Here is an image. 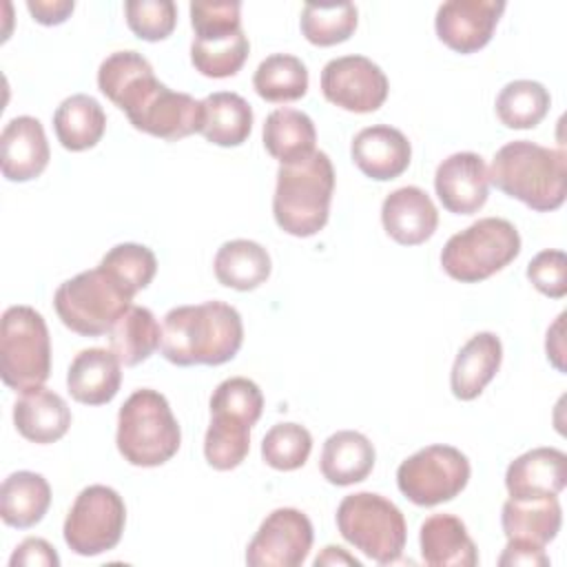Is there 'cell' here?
Wrapping results in <instances>:
<instances>
[{"label": "cell", "mask_w": 567, "mask_h": 567, "mask_svg": "<svg viewBox=\"0 0 567 567\" xmlns=\"http://www.w3.org/2000/svg\"><path fill=\"white\" fill-rule=\"evenodd\" d=\"M503 361V343L494 332L474 334L456 354L450 388L461 401L476 399L496 377Z\"/></svg>", "instance_id": "23"}, {"label": "cell", "mask_w": 567, "mask_h": 567, "mask_svg": "<svg viewBox=\"0 0 567 567\" xmlns=\"http://www.w3.org/2000/svg\"><path fill=\"white\" fill-rule=\"evenodd\" d=\"M501 525L507 540H527L545 547L563 525V509L556 496L507 498L501 512Z\"/></svg>", "instance_id": "24"}, {"label": "cell", "mask_w": 567, "mask_h": 567, "mask_svg": "<svg viewBox=\"0 0 567 567\" xmlns=\"http://www.w3.org/2000/svg\"><path fill=\"white\" fill-rule=\"evenodd\" d=\"M563 319H565V312H560L556 317V321L547 330V339H545L547 359L554 363V368L558 372H565V363H563V357H565V348H563Z\"/></svg>", "instance_id": "46"}, {"label": "cell", "mask_w": 567, "mask_h": 567, "mask_svg": "<svg viewBox=\"0 0 567 567\" xmlns=\"http://www.w3.org/2000/svg\"><path fill=\"white\" fill-rule=\"evenodd\" d=\"M128 29L146 42L166 40L177 24L173 0H128L124 4Z\"/></svg>", "instance_id": "40"}, {"label": "cell", "mask_w": 567, "mask_h": 567, "mask_svg": "<svg viewBox=\"0 0 567 567\" xmlns=\"http://www.w3.org/2000/svg\"><path fill=\"white\" fill-rule=\"evenodd\" d=\"M122 383V363L113 350L86 348L75 354L66 372L69 394L84 405H104Z\"/></svg>", "instance_id": "21"}, {"label": "cell", "mask_w": 567, "mask_h": 567, "mask_svg": "<svg viewBox=\"0 0 567 567\" xmlns=\"http://www.w3.org/2000/svg\"><path fill=\"white\" fill-rule=\"evenodd\" d=\"M334 193V168L323 151L281 164L272 195V215L277 226L292 237L317 235L330 217Z\"/></svg>", "instance_id": "4"}, {"label": "cell", "mask_w": 567, "mask_h": 567, "mask_svg": "<svg viewBox=\"0 0 567 567\" xmlns=\"http://www.w3.org/2000/svg\"><path fill=\"white\" fill-rule=\"evenodd\" d=\"M58 142L73 153L93 148L106 131V113L100 102L86 93H75L60 102L53 113Z\"/></svg>", "instance_id": "28"}, {"label": "cell", "mask_w": 567, "mask_h": 567, "mask_svg": "<svg viewBox=\"0 0 567 567\" xmlns=\"http://www.w3.org/2000/svg\"><path fill=\"white\" fill-rule=\"evenodd\" d=\"M215 277L221 286L248 292L259 288L272 270L268 250L252 239L224 241L215 252Z\"/></svg>", "instance_id": "27"}, {"label": "cell", "mask_w": 567, "mask_h": 567, "mask_svg": "<svg viewBox=\"0 0 567 567\" xmlns=\"http://www.w3.org/2000/svg\"><path fill=\"white\" fill-rule=\"evenodd\" d=\"M350 155L357 168L377 182H388L408 171L412 159V146L408 137L388 124H374L361 128L352 144Z\"/></svg>", "instance_id": "16"}, {"label": "cell", "mask_w": 567, "mask_h": 567, "mask_svg": "<svg viewBox=\"0 0 567 567\" xmlns=\"http://www.w3.org/2000/svg\"><path fill=\"white\" fill-rule=\"evenodd\" d=\"M357 7L352 2L341 4H312L301 9V33L315 47H332L346 42L357 29Z\"/></svg>", "instance_id": "35"}, {"label": "cell", "mask_w": 567, "mask_h": 567, "mask_svg": "<svg viewBox=\"0 0 567 567\" xmlns=\"http://www.w3.org/2000/svg\"><path fill=\"white\" fill-rule=\"evenodd\" d=\"M252 86L266 102H295L308 91V69L297 55L272 53L259 62L252 75Z\"/></svg>", "instance_id": "32"}, {"label": "cell", "mask_w": 567, "mask_h": 567, "mask_svg": "<svg viewBox=\"0 0 567 567\" xmlns=\"http://www.w3.org/2000/svg\"><path fill=\"white\" fill-rule=\"evenodd\" d=\"M133 297L100 266L62 281L53 295L60 321L75 334L100 337L133 306Z\"/></svg>", "instance_id": "8"}, {"label": "cell", "mask_w": 567, "mask_h": 567, "mask_svg": "<svg viewBox=\"0 0 567 567\" xmlns=\"http://www.w3.org/2000/svg\"><path fill=\"white\" fill-rule=\"evenodd\" d=\"M467 456L452 445H427L408 456L396 470L401 494L419 507L456 498L470 481Z\"/></svg>", "instance_id": "10"}, {"label": "cell", "mask_w": 567, "mask_h": 567, "mask_svg": "<svg viewBox=\"0 0 567 567\" xmlns=\"http://www.w3.org/2000/svg\"><path fill=\"white\" fill-rule=\"evenodd\" d=\"M27 9L35 22L44 27H53V24L66 22V18L75 9V2L73 0H27Z\"/></svg>", "instance_id": "45"}, {"label": "cell", "mask_w": 567, "mask_h": 567, "mask_svg": "<svg viewBox=\"0 0 567 567\" xmlns=\"http://www.w3.org/2000/svg\"><path fill=\"white\" fill-rule=\"evenodd\" d=\"M13 423L27 441L49 445L69 432L71 410L58 392L38 385L24 390L13 403Z\"/></svg>", "instance_id": "20"}, {"label": "cell", "mask_w": 567, "mask_h": 567, "mask_svg": "<svg viewBox=\"0 0 567 567\" xmlns=\"http://www.w3.org/2000/svg\"><path fill=\"white\" fill-rule=\"evenodd\" d=\"M390 84L379 64L365 55H341L321 71L323 97L350 113H372L383 106Z\"/></svg>", "instance_id": "13"}, {"label": "cell", "mask_w": 567, "mask_h": 567, "mask_svg": "<svg viewBox=\"0 0 567 567\" xmlns=\"http://www.w3.org/2000/svg\"><path fill=\"white\" fill-rule=\"evenodd\" d=\"M264 410V394L259 385L246 377H230L221 381L210 394V414L221 412L246 421L250 427L259 421Z\"/></svg>", "instance_id": "39"}, {"label": "cell", "mask_w": 567, "mask_h": 567, "mask_svg": "<svg viewBox=\"0 0 567 567\" xmlns=\"http://www.w3.org/2000/svg\"><path fill=\"white\" fill-rule=\"evenodd\" d=\"M518 252L516 226L503 217H483L445 241L441 266L461 284H478L509 266Z\"/></svg>", "instance_id": "6"}, {"label": "cell", "mask_w": 567, "mask_h": 567, "mask_svg": "<svg viewBox=\"0 0 567 567\" xmlns=\"http://www.w3.org/2000/svg\"><path fill=\"white\" fill-rule=\"evenodd\" d=\"M97 89L126 113L133 128L153 137L177 142L202 128V100L162 84L137 51L111 53L97 69Z\"/></svg>", "instance_id": "1"}, {"label": "cell", "mask_w": 567, "mask_h": 567, "mask_svg": "<svg viewBox=\"0 0 567 567\" xmlns=\"http://www.w3.org/2000/svg\"><path fill=\"white\" fill-rule=\"evenodd\" d=\"M60 556L51 543L38 536L24 538L11 554L9 567H58Z\"/></svg>", "instance_id": "43"}, {"label": "cell", "mask_w": 567, "mask_h": 567, "mask_svg": "<svg viewBox=\"0 0 567 567\" xmlns=\"http://www.w3.org/2000/svg\"><path fill=\"white\" fill-rule=\"evenodd\" d=\"M162 341V326L144 306H131L111 328L109 343L122 365H140Z\"/></svg>", "instance_id": "31"}, {"label": "cell", "mask_w": 567, "mask_h": 567, "mask_svg": "<svg viewBox=\"0 0 567 567\" xmlns=\"http://www.w3.org/2000/svg\"><path fill=\"white\" fill-rule=\"evenodd\" d=\"M549 91L536 80L507 82L496 95V117L507 128H534L549 111Z\"/></svg>", "instance_id": "33"}, {"label": "cell", "mask_w": 567, "mask_h": 567, "mask_svg": "<svg viewBox=\"0 0 567 567\" xmlns=\"http://www.w3.org/2000/svg\"><path fill=\"white\" fill-rule=\"evenodd\" d=\"M312 523L295 507L272 509L246 547L250 567H299L312 547Z\"/></svg>", "instance_id": "12"}, {"label": "cell", "mask_w": 567, "mask_h": 567, "mask_svg": "<svg viewBox=\"0 0 567 567\" xmlns=\"http://www.w3.org/2000/svg\"><path fill=\"white\" fill-rule=\"evenodd\" d=\"M250 450V425L230 414L213 412L204 436V456L213 470L228 472L244 463Z\"/></svg>", "instance_id": "34"}, {"label": "cell", "mask_w": 567, "mask_h": 567, "mask_svg": "<svg viewBox=\"0 0 567 567\" xmlns=\"http://www.w3.org/2000/svg\"><path fill=\"white\" fill-rule=\"evenodd\" d=\"M100 268L109 272L131 297H135V292L144 290L153 281L157 272V259L148 246L126 241L113 246L102 257Z\"/></svg>", "instance_id": "37"}, {"label": "cell", "mask_w": 567, "mask_h": 567, "mask_svg": "<svg viewBox=\"0 0 567 567\" xmlns=\"http://www.w3.org/2000/svg\"><path fill=\"white\" fill-rule=\"evenodd\" d=\"M51 505V487L38 472L9 474L0 487V516L9 527L29 529L38 525Z\"/></svg>", "instance_id": "26"}, {"label": "cell", "mask_w": 567, "mask_h": 567, "mask_svg": "<svg viewBox=\"0 0 567 567\" xmlns=\"http://www.w3.org/2000/svg\"><path fill=\"white\" fill-rule=\"evenodd\" d=\"M503 11V0H447L436 9L434 29L447 49L476 53L492 40Z\"/></svg>", "instance_id": "14"}, {"label": "cell", "mask_w": 567, "mask_h": 567, "mask_svg": "<svg viewBox=\"0 0 567 567\" xmlns=\"http://www.w3.org/2000/svg\"><path fill=\"white\" fill-rule=\"evenodd\" d=\"M527 279L545 297L560 299L567 295V257L563 250H540L527 264Z\"/></svg>", "instance_id": "42"}, {"label": "cell", "mask_w": 567, "mask_h": 567, "mask_svg": "<svg viewBox=\"0 0 567 567\" xmlns=\"http://www.w3.org/2000/svg\"><path fill=\"white\" fill-rule=\"evenodd\" d=\"M315 142V122L303 111L277 109L264 122V146L279 164H290L310 155Z\"/></svg>", "instance_id": "30"}, {"label": "cell", "mask_w": 567, "mask_h": 567, "mask_svg": "<svg viewBox=\"0 0 567 567\" xmlns=\"http://www.w3.org/2000/svg\"><path fill=\"white\" fill-rule=\"evenodd\" d=\"M498 565L501 567H514V565H523V567H547L549 565V556L545 554V547L527 543V540H507L503 554L498 556Z\"/></svg>", "instance_id": "44"}, {"label": "cell", "mask_w": 567, "mask_h": 567, "mask_svg": "<svg viewBox=\"0 0 567 567\" xmlns=\"http://www.w3.org/2000/svg\"><path fill=\"white\" fill-rule=\"evenodd\" d=\"M315 565H354V567H361V560H357L354 556L346 554V549L341 547H334V545H328L323 547V551L315 558Z\"/></svg>", "instance_id": "47"}, {"label": "cell", "mask_w": 567, "mask_h": 567, "mask_svg": "<svg viewBox=\"0 0 567 567\" xmlns=\"http://www.w3.org/2000/svg\"><path fill=\"white\" fill-rule=\"evenodd\" d=\"M434 190L443 208L454 215H474L489 195L487 166L478 153L461 151L445 157L434 173Z\"/></svg>", "instance_id": "15"}, {"label": "cell", "mask_w": 567, "mask_h": 567, "mask_svg": "<svg viewBox=\"0 0 567 567\" xmlns=\"http://www.w3.org/2000/svg\"><path fill=\"white\" fill-rule=\"evenodd\" d=\"M489 184L536 213L563 206L567 195V159L563 148H545L529 140H514L494 153L487 168Z\"/></svg>", "instance_id": "3"}, {"label": "cell", "mask_w": 567, "mask_h": 567, "mask_svg": "<svg viewBox=\"0 0 567 567\" xmlns=\"http://www.w3.org/2000/svg\"><path fill=\"white\" fill-rule=\"evenodd\" d=\"M312 452V436L299 423H277L261 439V458L279 472H292L306 465Z\"/></svg>", "instance_id": "38"}, {"label": "cell", "mask_w": 567, "mask_h": 567, "mask_svg": "<svg viewBox=\"0 0 567 567\" xmlns=\"http://www.w3.org/2000/svg\"><path fill=\"white\" fill-rule=\"evenodd\" d=\"M117 452L135 467H157L182 445V430L166 396L157 390H135L117 412Z\"/></svg>", "instance_id": "5"}, {"label": "cell", "mask_w": 567, "mask_h": 567, "mask_svg": "<svg viewBox=\"0 0 567 567\" xmlns=\"http://www.w3.org/2000/svg\"><path fill=\"white\" fill-rule=\"evenodd\" d=\"M567 485V456L558 447H534L507 465L509 498L558 496Z\"/></svg>", "instance_id": "19"}, {"label": "cell", "mask_w": 567, "mask_h": 567, "mask_svg": "<svg viewBox=\"0 0 567 567\" xmlns=\"http://www.w3.org/2000/svg\"><path fill=\"white\" fill-rule=\"evenodd\" d=\"M124 525L126 505L122 496L109 485H89L75 496L62 534L78 556H97L120 543Z\"/></svg>", "instance_id": "11"}, {"label": "cell", "mask_w": 567, "mask_h": 567, "mask_svg": "<svg viewBox=\"0 0 567 567\" xmlns=\"http://www.w3.org/2000/svg\"><path fill=\"white\" fill-rule=\"evenodd\" d=\"M51 374V339L44 317L31 306H11L0 323V377L7 388L24 392Z\"/></svg>", "instance_id": "9"}, {"label": "cell", "mask_w": 567, "mask_h": 567, "mask_svg": "<svg viewBox=\"0 0 567 567\" xmlns=\"http://www.w3.org/2000/svg\"><path fill=\"white\" fill-rule=\"evenodd\" d=\"M421 558L432 567H474L478 551L467 527L454 514H432L419 532Z\"/></svg>", "instance_id": "22"}, {"label": "cell", "mask_w": 567, "mask_h": 567, "mask_svg": "<svg viewBox=\"0 0 567 567\" xmlns=\"http://www.w3.org/2000/svg\"><path fill=\"white\" fill-rule=\"evenodd\" d=\"M244 343L241 315L226 301L177 306L164 315L159 352L173 365H221Z\"/></svg>", "instance_id": "2"}, {"label": "cell", "mask_w": 567, "mask_h": 567, "mask_svg": "<svg viewBox=\"0 0 567 567\" xmlns=\"http://www.w3.org/2000/svg\"><path fill=\"white\" fill-rule=\"evenodd\" d=\"M0 148L2 175L9 182L35 179L42 175L51 157L42 122L31 115H18L4 124Z\"/></svg>", "instance_id": "17"}, {"label": "cell", "mask_w": 567, "mask_h": 567, "mask_svg": "<svg viewBox=\"0 0 567 567\" xmlns=\"http://www.w3.org/2000/svg\"><path fill=\"white\" fill-rule=\"evenodd\" d=\"M337 529L379 565L396 563L405 549L408 527L401 509L374 492L348 494L337 507Z\"/></svg>", "instance_id": "7"}, {"label": "cell", "mask_w": 567, "mask_h": 567, "mask_svg": "<svg viewBox=\"0 0 567 567\" xmlns=\"http://www.w3.org/2000/svg\"><path fill=\"white\" fill-rule=\"evenodd\" d=\"M250 44L248 38L244 33V29L226 35V38H217V40H195L190 44V62L195 66V71H199L206 78H230L235 75L246 58H248Z\"/></svg>", "instance_id": "36"}, {"label": "cell", "mask_w": 567, "mask_h": 567, "mask_svg": "<svg viewBox=\"0 0 567 567\" xmlns=\"http://www.w3.org/2000/svg\"><path fill=\"white\" fill-rule=\"evenodd\" d=\"M377 461L370 439L354 430H339L330 434L321 450V474L337 487L361 483L370 476Z\"/></svg>", "instance_id": "25"}, {"label": "cell", "mask_w": 567, "mask_h": 567, "mask_svg": "<svg viewBox=\"0 0 567 567\" xmlns=\"http://www.w3.org/2000/svg\"><path fill=\"white\" fill-rule=\"evenodd\" d=\"M204 117L199 133L217 146H239L252 131L250 104L233 91H217L202 100Z\"/></svg>", "instance_id": "29"}, {"label": "cell", "mask_w": 567, "mask_h": 567, "mask_svg": "<svg viewBox=\"0 0 567 567\" xmlns=\"http://www.w3.org/2000/svg\"><path fill=\"white\" fill-rule=\"evenodd\" d=\"M381 221L396 244L419 246L434 235L439 210L423 188L401 186L383 199Z\"/></svg>", "instance_id": "18"}, {"label": "cell", "mask_w": 567, "mask_h": 567, "mask_svg": "<svg viewBox=\"0 0 567 567\" xmlns=\"http://www.w3.org/2000/svg\"><path fill=\"white\" fill-rule=\"evenodd\" d=\"M241 2L221 0V2H190V24L195 40H217L226 38L241 29L239 18Z\"/></svg>", "instance_id": "41"}]
</instances>
